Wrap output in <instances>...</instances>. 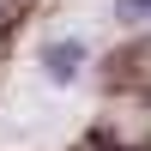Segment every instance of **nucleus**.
<instances>
[{
  "mask_svg": "<svg viewBox=\"0 0 151 151\" xmlns=\"http://www.w3.org/2000/svg\"><path fill=\"white\" fill-rule=\"evenodd\" d=\"M42 67H48V79H55V85L79 79V67H85V42H48V48H42Z\"/></svg>",
  "mask_w": 151,
  "mask_h": 151,
  "instance_id": "nucleus-1",
  "label": "nucleus"
},
{
  "mask_svg": "<svg viewBox=\"0 0 151 151\" xmlns=\"http://www.w3.org/2000/svg\"><path fill=\"white\" fill-rule=\"evenodd\" d=\"M121 12H127V18H145V12H151V0H121Z\"/></svg>",
  "mask_w": 151,
  "mask_h": 151,
  "instance_id": "nucleus-2",
  "label": "nucleus"
}]
</instances>
